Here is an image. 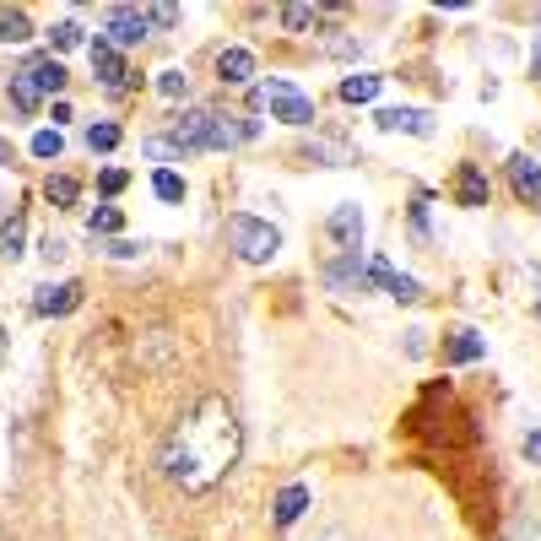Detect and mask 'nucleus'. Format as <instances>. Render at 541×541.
I'll use <instances>...</instances> for the list:
<instances>
[{
  "label": "nucleus",
  "mask_w": 541,
  "mask_h": 541,
  "mask_svg": "<svg viewBox=\"0 0 541 541\" xmlns=\"http://www.w3.org/2000/svg\"><path fill=\"white\" fill-rule=\"evenodd\" d=\"M368 287H385V293L401 298V303H417V298H422V287L412 282V276L395 271L390 260H368Z\"/></svg>",
  "instance_id": "7"
},
{
  "label": "nucleus",
  "mask_w": 541,
  "mask_h": 541,
  "mask_svg": "<svg viewBox=\"0 0 541 541\" xmlns=\"http://www.w3.org/2000/svg\"><path fill=\"white\" fill-rule=\"evenodd\" d=\"M455 201L460 206H487V174L477 163H460V174H455Z\"/></svg>",
  "instance_id": "13"
},
{
  "label": "nucleus",
  "mask_w": 541,
  "mask_h": 541,
  "mask_svg": "<svg viewBox=\"0 0 541 541\" xmlns=\"http://www.w3.org/2000/svg\"><path fill=\"white\" fill-rule=\"evenodd\" d=\"M525 455L541 460V428H536V433H525Z\"/></svg>",
  "instance_id": "34"
},
{
  "label": "nucleus",
  "mask_w": 541,
  "mask_h": 541,
  "mask_svg": "<svg viewBox=\"0 0 541 541\" xmlns=\"http://www.w3.org/2000/svg\"><path fill=\"white\" fill-rule=\"evenodd\" d=\"M38 255H44L49 266H55V260H65V239H55V233H49V239H44V249H38Z\"/></svg>",
  "instance_id": "32"
},
{
  "label": "nucleus",
  "mask_w": 541,
  "mask_h": 541,
  "mask_svg": "<svg viewBox=\"0 0 541 541\" xmlns=\"http://www.w3.org/2000/svg\"><path fill=\"white\" fill-rule=\"evenodd\" d=\"M482 352H487V341H482L477 331H455L450 347H444V358H450V363H477Z\"/></svg>",
  "instance_id": "17"
},
{
  "label": "nucleus",
  "mask_w": 541,
  "mask_h": 541,
  "mask_svg": "<svg viewBox=\"0 0 541 541\" xmlns=\"http://www.w3.org/2000/svg\"><path fill=\"white\" fill-rule=\"evenodd\" d=\"M217 76H222V87H244L249 76H255V55H249V49H222Z\"/></svg>",
  "instance_id": "12"
},
{
  "label": "nucleus",
  "mask_w": 541,
  "mask_h": 541,
  "mask_svg": "<svg viewBox=\"0 0 541 541\" xmlns=\"http://www.w3.org/2000/svg\"><path fill=\"white\" fill-rule=\"evenodd\" d=\"M152 195H157V201H184V179L174 174V168H157V174H152Z\"/></svg>",
  "instance_id": "23"
},
{
  "label": "nucleus",
  "mask_w": 541,
  "mask_h": 541,
  "mask_svg": "<svg viewBox=\"0 0 541 541\" xmlns=\"http://www.w3.org/2000/svg\"><path fill=\"white\" fill-rule=\"evenodd\" d=\"M82 303V282H55V287H38L33 309L38 314H71Z\"/></svg>",
  "instance_id": "11"
},
{
  "label": "nucleus",
  "mask_w": 541,
  "mask_h": 541,
  "mask_svg": "<svg viewBox=\"0 0 541 541\" xmlns=\"http://www.w3.org/2000/svg\"><path fill=\"white\" fill-rule=\"evenodd\" d=\"M125 184H130V179H125V168H103V174H98V190H103V195H120Z\"/></svg>",
  "instance_id": "31"
},
{
  "label": "nucleus",
  "mask_w": 541,
  "mask_h": 541,
  "mask_svg": "<svg viewBox=\"0 0 541 541\" xmlns=\"http://www.w3.org/2000/svg\"><path fill=\"white\" fill-rule=\"evenodd\" d=\"M325 541H341V536H325Z\"/></svg>",
  "instance_id": "37"
},
{
  "label": "nucleus",
  "mask_w": 541,
  "mask_h": 541,
  "mask_svg": "<svg viewBox=\"0 0 541 541\" xmlns=\"http://www.w3.org/2000/svg\"><path fill=\"white\" fill-rule=\"evenodd\" d=\"M109 255H120V260H130V255H141V249L130 244V239H114V244H109Z\"/></svg>",
  "instance_id": "33"
},
{
  "label": "nucleus",
  "mask_w": 541,
  "mask_h": 541,
  "mask_svg": "<svg viewBox=\"0 0 541 541\" xmlns=\"http://www.w3.org/2000/svg\"><path fill=\"white\" fill-rule=\"evenodd\" d=\"M536 76H541V33H536Z\"/></svg>",
  "instance_id": "35"
},
{
  "label": "nucleus",
  "mask_w": 541,
  "mask_h": 541,
  "mask_svg": "<svg viewBox=\"0 0 541 541\" xmlns=\"http://www.w3.org/2000/svg\"><path fill=\"white\" fill-rule=\"evenodd\" d=\"M303 509H309V487H303V482H293V487H282V493H276V525H282V531L298 520Z\"/></svg>",
  "instance_id": "15"
},
{
  "label": "nucleus",
  "mask_w": 541,
  "mask_h": 541,
  "mask_svg": "<svg viewBox=\"0 0 541 541\" xmlns=\"http://www.w3.org/2000/svg\"><path fill=\"white\" fill-rule=\"evenodd\" d=\"M120 147V125L114 120H98V125H87V152L98 157V152H114Z\"/></svg>",
  "instance_id": "21"
},
{
  "label": "nucleus",
  "mask_w": 541,
  "mask_h": 541,
  "mask_svg": "<svg viewBox=\"0 0 541 541\" xmlns=\"http://www.w3.org/2000/svg\"><path fill=\"white\" fill-rule=\"evenodd\" d=\"M22 244H28V222L11 217L6 228H0V255H6V260H22Z\"/></svg>",
  "instance_id": "22"
},
{
  "label": "nucleus",
  "mask_w": 541,
  "mask_h": 541,
  "mask_svg": "<svg viewBox=\"0 0 541 541\" xmlns=\"http://www.w3.org/2000/svg\"><path fill=\"white\" fill-rule=\"evenodd\" d=\"M536 314H541V303H536Z\"/></svg>",
  "instance_id": "38"
},
{
  "label": "nucleus",
  "mask_w": 541,
  "mask_h": 541,
  "mask_svg": "<svg viewBox=\"0 0 541 541\" xmlns=\"http://www.w3.org/2000/svg\"><path fill=\"white\" fill-rule=\"evenodd\" d=\"M49 44H55V49H76V44H82V28H76V22H55V28H49Z\"/></svg>",
  "instance_id": "29"
},
{
  "label": "nucleus",
  "mask_w": 541,
  "mask_h": 541,
  "mask_svg": "<svg viewBox=\"0 0 541 541\" xmlns=\"http://www.w3.org/2000/svg\"><path fill=\"white\" fill-rule=\"evenodd\" d=\"M239 444H244V433H239L233 406L222 401V395H206L163 439V471L184 493H206V487H217L228 477V466L239 460Z\"/></svg>",
  "instance_id": "1"
},
{
  "label": "nucleus",
  "mask_w": 541,
  "mask_h": 541,
  "mask_svg": "<svg viewBox=\"0 0 541 541\" xmlns=\"http://www.w3.org/2000/svg\"><path fill=\"white\" fill-rule=\"evenodd\" d=\"M157 92H163V98H184V92H190V76L184 71H157Z\"/></svg>",
  "instance_id": "28"
},
{
  "label": "nucleus",
  "mask_w": 541,
  "mask_h": 541,
  "mask_svg": "<svg viewBox=\"0 0 541 541\" xmlns=\"http://www.w3.org/2000/svg\"><path fill=\"white\" fill-rule=\"evenodd\" d=\"M374 125L379 130H401V136H433V114L428 109H379L374 114Z\"/></svg>",
  "instance_id": "9"
},
{
  "label": "nucleus",
  "mask_w": 541,
  "mask_h": 541,
  "mask_svg": "<svg viewBox=\"0 0 541 541\" xmlns=\"http://www.w3.org/2000/svg\"><path fill=\"white\" fill-rule=\"evenodd\" d=\"M44 195H49V206H76L82 184H76L71 174H49V179H44Z\"/></svg>",
  "instance_id": "20"
},
{
  "label": "nucleus",
  "mask_w": 541,
  "mask_h": 541,
  "mask_svg": "<svg viewBox=\"0 0 541 541\" xmlns=\"http://www.w3.org/2000/svg\"><path fill=\"white\" fill-rule=\"evenodd\" d=\"M147 11L141 6H109L103 11V38H109L114 49H136L141 38H147Z\"/></svg>",
  "instance_id": "4"
},
{
  "label": "nucleus",
  "mask_w": 541,
  "mask_h": 541,
  "mask_svg": "<svg viewBox=\"0 0 541 541\" xmlns=\"http://www.w3.org/2000/svg\"><path fill=\"white\" fill-rule=\"evenodd\" d=\"M11 109H17V114H38V103H44V92H38V82H33V76H28V65H22V71L17 76H11Z\"/></svg>",
  "instance_id": "14"
},
{
  "label": "nucleus",
  "mask_w": 541,
  "mask_h": 541,
  "mask_svg": "<svg viewBox=\"0 0 541 541\" xmlns=\"http://www.w3.org/2000/svg\"><path fill=\"white\" fill-rule=\"evenodd\" d=\"M28 76L38 82V92H55V98L65 92V65L55 55H49V60H28Z\"/></svg>",
  "instance_id": "16"
},
{
  "label": "nucleus",
  "mask_w": 541,
  "mask_h": 541,
  "mask_svg": "<svg viewBox=\"0 0 541 541\" xmlns=\"http://www.w3.org/2000/svg\"><path fill=\"white\" fill-rule=\"evenodd\" d=\"M6 157H11V147H6V141H0V168H6Z\"/></svg>",
  "instance_id": "36"
},
{
  "label": "nucleus",
  "mask_w": 541,
  "mask_h": 541,
  "mask_svg": "<svg viewBox=\"0 0 541 541\" xmlns=\"http://www.w3.org/2000/svg\"><path fill=\"white\" fill-rule=\"evenodd\" d=\"M509 184H514L520 201H541V163H536V157H525V152H514L509 157Z\"/></svg>",
  "instance_id": "10"
},
{
  "label": "nucleus",
  "mask_w": 541,
  "mask_h": 541,
  "mask_svg": "<svg viewBox=\"0 0 541 541\" xmlns=\"http://www.w3.org/2000/svg\"><path fill=\"white\" fill-rule=\"evenodd\" d=\"M147 11V28H174L179 22V6H141Z\"/></svg>",
  "instance_id": "30"
},
{
  "label": "nucleus",
  "mask_w": 541,
  "mask_h": 541,
  "mask_svg": "<svg viewBox=\"0 0 541 541\" xmlns=\"http://www.w3.org/2000/svg\"><path fill=\"white\" fill-rule=\"evenodd\" d=\"M228 239L239 249V260H249V266H266V260H276V249H282V233H276L271 222L249 217V211H233L228 217Z\"/></svg>",
  "instance_id": "2"
},
{
  "label": "nucleus",
  "mask_w": 541,
  "mask_h": 541,
  "mask_svg": "<svg viewBox=\"0 0 541 541\" xmlns=\"http://www.w3.org/2000/svg\"><path fill=\"white\" fill-rule=\"evenodd\" d=\"M325 287L341 298H352V293H368V260L358 255H336L331 266H325Z\"/></svg>",
  "instance_id": "5"
},
{
  "label": "nucleus",
  "mask_w": 541,
  "mask_h": 541,
  "mask_svg": "<svg viewBox=\"0 0 541 541\" xmlns=\"http://www.w3.org/2000/svg\"><path fill=\"white\" fill-rule=\"evenodd\" d=\"M120 206H92L87 211V233H120Z\"/></svg>",
  "instance_id": "25"
},
{
  "label": "nucleus",
  "mask_w": 541,
  "mask_h": 541,
  "mask_svg": "<svg viewBox=\"0 0 541 541\" xmlns=\"http://www.w3.org/2000/svg\"><path fill=\"white\" fill-rule=\"evenodd\" d=\"M249 98L260 109H271V120H282V125H314V98H303L293 82H260Z\"/></svg>",
  "instance_id": "3"
},
{
  "label": "nucleus",
  "mask_w": 541,
  "mask_h": 541,
  "mask_svg": "<svg viewBox=\"0 0 541 541\" xmlns=\"http://www.w3.org/2000/svg\"><path fill=\"white\" fill-rule=\"evenodd\" d=\"M22 38H33L28 17L22 11H0V44H22Z\"/></svg>",
  "instance_id": "24"
},
{
  "label": "nucleus",
  "mask_w": 541,
  "mask_h": 541,
  "mask_svg": "<svg viewBox=\"0 0 541 541\" xmlns=\"http://www.w3.org/2000/svg\"><path fill=\"white\" fill-rule=\"evenodd\" d=\"M141 157H152V163H184V147H179V141L174 136H147V141H141Z\"/></svg>",
  "instance_id": "18"
},
{
  "label": "nucleus",
  "mask_w": 541,
  "mask_h": 541,
  "mask_svg": "<svg viewBox=\"0 0 541 541\" xmlns=\"http://www.w3.org/2000/svg\"><path fill=\"white\" fill-rule=\"evenodd\" d=\"M92 76H98L109 92H125V82H130V71H125V55L109 44V38H98L92 44Z\"/></svg>",
  "instance_id": "6"
},
{
  "label": "nucleus",
  "mask_w": 541,
  "mask_h": 541,
  "mask_svg": "<svg viewBox=\"0 0 541 541\" xmlns=\"http://www.w3.org/2000/svg\"><path fill=\"white\" fill-rule=\"evenodd\" d=\"M60 152H65L60 130H38V136H33V157H44V163H49V157H60Z\"/></svg>",
  "instance_id": "26"
},
{
  "label": "nucleus",
  "mask_w": 541,
  "mask_h": 541,
  "mask_svg": "<svg viewBox=\"0 0 541 541\" xmlns=\"http://www.w3.org/2000/svg\"><path fill=\"white\" fill-rule=\"evenodd\" d=\"M325 233H331V239L341 244V255H358V239H363V211L358 206H336L331 211V222H325Z\"/></svg>",
  "instance_id": "8"
},
{
  "label": "nucleus",
  "mask_w": 541,
  "mask_h": 541,
  "mask_svg": "<svg viewBox=\"0 0 541 541\" xmlns=\"http://www.w3.org/2000/svg\"><path fill=\"white\" fill-rule=\"evenodd\" d=\"M336 92H341V103H374L379 98V76H347Z\"/></svg>",
  "instance_id": "19"
},
{
  "label": "nucleus",
  "mask_w": 541,
  "mask_h": 541,
  "mask_svg": "<svg viewBox=\"0 0 541 541\" xmlns=\"http://www.w3.org/2000/svg\"><path fill=\"white\" fill-rule=\"evenodd\" d=\"M314 22H320V11L314 6H282V28H314Z\"/></svg>",
  "instance_id": "27"
}]
</instances>
